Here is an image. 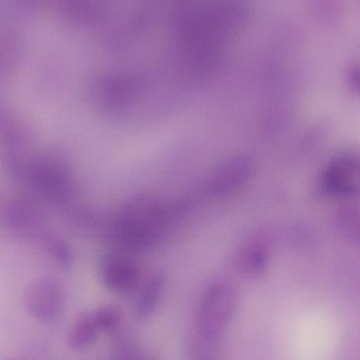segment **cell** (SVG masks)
I'll return each instance as SVG.
<instances>
[{
  "label": "cell",
  "instance_id": "6da1fadb",
  "mask_svg": "<svg viewBox=\"0 0 360 360\" xmlns=\"http://www.w3.org/2000/svg\"><path fill=\"white\" fill-rule=\"evenodd\" d=\"M174 208L156 197L136 194L126 200L106 227L112 248L135 255L158 243Z\"/></svg>",
  "mask_w": 360,
  "mask_h": 360
},
{
  "label": "cell",
  "instance_id": "7a4b0ae2",
  "mask_svg": "<svg viewBox=\"0 0 360 360\" xmlns=\"http://www.w3.org/2000/svg\"><path fill=\"white\" fill-rule=\"evenodd\" d=\"M6 167L11 176L39 198L63 205L71 198L75 184L70 168L60 156L32 150L29 142L6 153Z\"/></svg>",
  "mask_w": 360,
  "mask_h": 360
},
{
  "label": "cell",
  "instance_id": "3957f363",
  "mask_svg": "<svg viewBox=\"0 0 360 360\" xmlns=\"http://www.w3.org/2000/svg\"><path fill=\"white\" fill-rule=\"evenodd\" d=\"M238 308V295L226 281H215L202 292L195 313L196 333L218 342L231 326Z\"/></svg>",
  "mask_w": 360,
  "mask_h": 360
},
{
  "label": "cell",
  "instance_id": "277c9868",
  "mask_svg": "<svg viewBox=\"0 0 360 360\" xmlns=\"http://www.w3.org/2000/svg\"><path fill=\"white\" fill-rule=\"evenodd\" d=\"M65 302V292L61 283L49 276L32 281L22 295V303L27 312L43 322L57 319L64 309Z\"/></svg>",
  "mask_w": 360,
  "mask_h": 360
},
{
  "label": "cell",
  "instance_id": "5b68a950",
  "mask_svg": "<svg viewBox=\"0 0 360 360\" xmlns=\"http://www.w3.org/2000/svg\"><path fill=\"white\" fill-rule=\"evenodd\" d=\"M98 273L103 285L115 294L131 292L141 284V270L135 256L120 250L112 248L101 257Z\"/></svg>",
  "mask_w": 360,
  "mask_h": 360
},
{
  "label": "cell",
  "instance_id": "8992f818",
  "mask_svg": "<svg viewBox=\"0 0 360 360\" xmlns=\"http://www.w3.org/2000/svg\"><path fill=\"white\" fill-rule=\"evenodd\" d=\"M1 218L6 229L18 237L41 243L49 233L40 210L24 199L6 202L1 207Z\"/></svg>",
  "mask_w": 360,
  "mask_h": 360
},
{
  "label": "cell",
  "instance_id": "52a82bcc",
  "mask_svg": "<svg viewBox=\"0 0 360 360\" xmlns=\"http://www.w3.org/2000/svg\"><path fill=\"white\" fill-rule=\"evenodd\" d=\"M254 165L245 156H235L217 165L207 180L208 192L214 196L231 193L245 185L252 177Z\"/></svg>",
  "mask_w": 360,
  "mask_h": 360
},
{
  "label": "cell",
  "instance_id": "ba28073f",
  "mask_svg": "<svg viewBox=\"0 0 360 360\" xmlns=\"http://www.w3.org/2000/svg\"><path fill=\"white\" fill-rule=\"evenodd\" d=\"M327 192L338 195H350L360 189V163L346 154L335 158L326 168L323 178Z\"/></svg>",
  "mask_w": 360,
  "mask_h": 360
},
{
  "label": "cell",
  "instance_id": "9c48e42d",
  "mask_svg": "<svg viewBox=\"0 0 360 360\" xmlns=\"http://www.w3.org/2000/svg\"><path fill=\"white\" fill-rule=\"evenodd\" d=\"M166 285L165 273L157 271L139 286L133 309L138 319H148L155 312L163 297Z\"/></svg>",
  "mask_w": 360,
  "mask_h": 360
},
{
  "label": "cell",
  "instance_id": "30bf717a",
  "mask_svg": "<svg viewBox=\"0 0 360 360\" xmlns=\"http://www.w3.org/2000/svg\"><path fill=\"white\" fill-rule=\"evenodd\" d=\"M100 333L91 311H85L71 322L65 333V342L70 349L82 350L90 346Z\"/></svg>",
  "mask_w": 360,
  "mask_h": 360
},
{
  "label": "cell",
  "instance_id": "8fae6325",
  "mask_svg": "<svg viewBox=\"0 0 360 360\" xmlns=\"http://www.w3.org/2000/svg\"><path fill=\"white\" fill-rule=\"evenodd\" d=\"M240 270L251 278H259L266 272L269 255L260 245H252L245 248L238 259Z\"/></svg>",
  "mask_w": 360,
  "mask_h": 360
},
{
  "label": "cell",
  "instance_id": "7c38bea8",
  "mask_svg": "<svg viewBox=\"0 0 360 360\" xmlns=\"http://www.w3.org/2000/svg\"><path fill=\"white\" fill-rule=\"evenodd\" d=\"M217 341L205 339L195 333L184 343V354L186 360H217Z\"/></svg>",
  "mask_w": 360,
  "mask_h": 360
},
{
  "label": "cell",
  "instance_id": "4fadbf2b",
  "mask_svg": "<svg viewBox=\"0 0 360 360\" xmlns=\"http://www.w3.org/2000/svg\"><path fill=\"white\" fill-rule=\"evenodd\" d=\"M53 261L62 269H67L72 263V254L68 243L59 236L50 233L42 243Z\"/></svg>",
  "mask_w": 360,
  "mask_h": 360
},
{
  "label": "cell",
  "instance_id": "5bb4252c",
  "mask_svg": "<svg viewBox=\"0 0 360 360\" xmlns=\"http://www.w3.org/2000/svg\"><path fill=\"white\" fill-rule=\"evenodd\" d=\"M91 311L101 333L115 332L122 323V311L115 305H101Z\"/></svg>",
  "mask_w": 360,
  "mask_h": 360
},
{
  "label": "cell",
  "instance_id": "9a60e30c",
  "mask_svg": "<svg viewBox=\"0 0 360 360\" xmlns=\"http://www.w3.org/2000/svg\"><path fill=\"white\" fill-rule=\"evenodd\" d=\"M349 83L352 88L360 91V65L353 68L349 72Z\"/></svg>",
  "mask_w": 360,
  "mask_h": 360
},
{
  "label": "cell",
  "instance_id": "2e32d148",
  "mask_svg": "<svg viewBox=\"0 0 360 360\" xmlns=\"http://www.w3.org/2000/svg\"><path fill=\"white\" fill-rule=\"evenodd\" d=\"M13 360V359H12Z\"/></svg>",
  "mask_w": 360,
  "mask_h": 360
}]
</instances>
